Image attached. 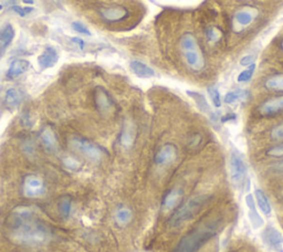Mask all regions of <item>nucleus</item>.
<instances>
[{"mask_svg":"<svg viewBox=\"0 0 283 252\" xmlns=\"http://www.w3.org/2000/svg\"><path fill=\"white\" fill-rule=\"evenodd\" d=\"M133 216H134V214H133L131 208L126 206H120L115 210L114 220L119 227H125L132 221Z\"/></svg>","mask_w":283,"mask_h":252,"instance_id":"nucleus-24","label":"nucleus"},{"mask_svg":"<svg viewBox=\"0 0 283 252\" xmlns=\"http://www.w3.org/2000/svg\"><path fill=\"white\" fill-rule=\"evenodd\" d=\"M184 198V191L180 188H173L165 194L162 201V209L164 211H172L177 208Z\"/></svg>","mask_w":283,"mask_h":252,"instance_id":"nucleus-14","label":"nucleus"},{"mask_svg":"<svg viewBox=\"0 0 283 252\" xmlns=\"http://www.w3.org/2000/svg\"><path fill=\"white\" fill-rule=\"evenodd\" d=\"M24 3L27 5H33L35 3V0H24Z\"/></svg>","mask_w":283,"mask_h":252,"instance_id":"nucleus-43","label":"nucleus"},{"mask_svg":"<svg viewBox=\"0 0 283 252\" xmlns=\"http://www.w3.org/2000/svg\"><path fill=\"white\" fill-rule=\"evenodd\" d=\"M94 103L101 114H110L114 109V102L110 93L102 87H98L94 90Z\"/></svg>","mask_w":283,"mask_h":252,"instance_id":"nucleus-9","label":"nucleus"},{"mask_svg":"<svg viewBox=\"0 0 283 252\" xmlns=\"http://www.w3.org/2000/svg\"><path fill=\"white\" fill-rule=\"evenodd\" d=\"M72 29L78 32V34L80 35H83V36H91L92 34H91V31L90 29L88 28L87 26H85L84 24L82 23H79V21H73L72 23Z\"/></svg>","mask_w":283,"mask_h":252,"instance_id":"nucleus-31","label":"nucleus"},{"mask_svg":"<svg viewBox=\"0 0 283 252\" xmlns=\"http://www.w3.org/2000/svg\"><path fill=\"white\" fill-rule=\"evenodd\" d=\"M21 123H23V125L26 127H33L35 124V120L29 113H25L21 116Z\"/></svg>","mask_w":283,"mask_h":252,"instance_id":"nucleus-38","label":"nucleus"},{"mask_svg":"<svg viewBox=\"0 0 283 252\" xmlns=\"http://www.w3.org/2000/svg\"><path fill=\"white\" fill-rule=\"evenodd\" d=\"M180 47L183 51V57L187 66L193 71L199 72L204 70L206 62L202 52L198 46V42L193 34L187 32L180 39Z\"/></svg>","mask_w":283,"mask_h":252,"instance_id":"nucleus-4","label":"nucleus"},{"mask_svg":"<svg viewBox=\"0 0 283 252\" xmlns=\"http://www.w3.org/2000/svg\"><path fill=\"white\" fill-rule=\"evenodd\" d=\"M210 198L208 195H198L181 203L168 219V227L177 228L194 219L210 201Z\"/></svg>","mask_w":283,"mask_h":252,"instance_id":"nucleus-3","label":"nucleus"},{"mask_svg":"<svg viewBox=\"0 0 283 252\" xmlns=\"http://www.w3.org/2000/svg\"><path fill=\"white\" fill-rule=\"evenodd\" d=\"M3 8H4V7H3V5H0V12H2Z\"/></svg>","mask_w":283,"mask_h":252,"instance_id":"nucleus-44","label":"nucleus"},{"mask_svg":"<svg viewBox=\"0 0 283 252\" xmlns=\"http://www.w3.org/2000/svg\"><path fill=\"white\" fill-rule=\"evenodd\" d=\"M30 67V62L28 60H25V59H17L15 60L10 68L8 69L7 72V78L10 80L17 79L20 76H23L24 73L27 72V70Z\"/></svg>","mask_w":283,"mask_h":252,"instance_id":"nucleus-20","label":"nucleus"},{"mask_svg":"<svg viewBox=\"0 0 283 252\" xmlns=\"http://www.w3.org/2000/svg\"><path fill=\"white\" fill-rule=\"evenodd\" d=\"M23 191L28 198H39L46 194V185L39 176L28 175L24 179Z\"/></svg>","mask_w":283,"mask_h":252,"instance_id":"nucleus-7","label":"nucleus"},{"mask_svg":"<svg viewBox=\"0 0 283 252\" xmlns=\"http://www.w3.org/2000/svg\"><path fill=\"white\" fill-rule=\"evenodd\" d=\"M254 201L255 205L261 210V212L269 216L272 212V206L268 195L262 189H255L254 190Z\"/></svg>","mask_w":283,"mask_h":252,"instance_id":"nucleus-23","label":"nucleus"},{"mask_svg":"<svg viewBox=\"0 0 283 252\" xmlns=\"http://www.w3.org/2000/svg\"><path fill=\"white\" fill-rule=\"evenodd\" d=\"M264 87L268 90L283 92V74H275L266 79Z\"/></svg>","mask_w":283,"mask_h":252,"instance_id":"nucleus-27","label":"nucleus"},{"mask_svg":"<svg viewBox=\"0 0 283 252\" xmlns=\"http://www.w3.org/2000/svg\"><path fill=\"white\" fill-rule=\"evenodd\" d=\"M201 141H202V137H201L200 134L199 133H195L189 138L188 147H190V148H197L201 144Z\"/></svg>","mask_w":283,"mask_h":252,"instance_id":"nucleus-35","label":"nucleus"},{"mask_svg":"<svg viewBox=\"0 0 283 252\" xmlns=\"http://www.w3.org/2000/svg\"><path fill=\"white\" fill-rule=\"evenodd\" d=\"M8 234L13 242L27 246L44 245L50 242L53 235L50 227L28 207L16 208L10 214Z\"/></svg>","mask_w":283,"mask_h":252,"instance_id":"nucleus-1","label":"nucleus"},{"mask_svg":"<svg viewBox=\"0 0 283 252\" xmlns=\"http://www.w3.org/2000/svg\"><path fill=\"white\" fill-rule=\"evenodd\" d=\"M258 13L255 12L254 9L250 8H244L239 10L236 14H234L233 17V29L237 32L243 30L244 28H247L249 25H251L254 21L255 17H257Z\"/></svg>","mask_w":283,"mask_h":252,"instance_id":"nucleus-11","label":"nucleus"},{"mask_svg":"<svg viewBox=\"0 0 283 252\" xmlns=\"http://www.w3.org/2000/svg\"><path fill=\"white\" fill-rule=\"evenodd\" d=\"M63 165H65L66 167L70 170H79L80 167H81L79 160H77L76 158H73L71 156H67L63 158Z\"/></svg>","mask_w":283,"mask_h":252,"instance_id":"nucleus-32","label":"nucleus"},{"mask_svg":"<svg viewBox=\"0 0 283 252\" xmlns=\"http://www.w3.org/2000/svg\"><path fill=\"white\" fill-rule=\"evenodd\" d=\"M281 49H282V51H283V41L281 42Z\"/></svg>","mask_w":283,"mask_h":252,"instance_id":"nucleus-45","label":"nucleus"},{"mask_svg":"<svg viewBox=\"0 0 283 252\" xmlns=\"http://www.w3.org/2000/svg\"><path fill=\"white\" fill-rule=\"evenodd\" d=\"M261 238L266 246L275 252H283V235L273 226H266L261 233Z\"/></svg>","mask_w":283,"mask_h":252,"instance_id":"nucleus-8","label":"nucleus"},{"mask_svg":"<svg viewBox=\"0 0 283 252\" xmlns=\"http://www.w3.org/2000/svg\"><path fill=\"white\" fill-rule=\"evenodd\" d=\"M130 69L131 71L135 74L136 77L141 79H151L155 77V71L154 70L147 66V64L143 63L141 61H131L130 62Z\"/></svg>","mask_w":283,"mask_h":252,"instance_id":"nucleus-21","label":"nucleus"},{"mask_svg":"<svg viewBox=\"0 0 283 252\" xmlns=\"http://www.w3.org/2000/svg\"><path fill=\"white\" fill-rule=\"evenodd\" d=\"M59 61V53L56 48L48 46L38 57V64L41 70L53 68Z\"/></svg>","mask_w":283,"mask_h":252,"instance_id":"nucleus-16","label":"nucleus"},{"mask_svg":"<svg viewBox=\"0 0 283 252\" xmlns=\"http://www.w3.org/2000/svg\"><path fill=\"white\" fill-rule=\"evenodd\" d=\"M23 99H24L23 93H21L19 90L12 88L7 90L6 94H5V104H6V106L10 110L17 109V107L21 104V102H23Z\"/></svg>","mask_w":283,"mask_h":252,"instance_id":"nucleus-25","label":"nucleus"},{"mask_svg":"<svg viewBox=\"0 0 283 252\" xmlns=\"http://www.w3.org/2000/svg\"><path fill=\"white\" fill-rule=\"evenodd\" d=\"M206 38L209 42H216L220 38V32L215 27H209L206 29Z\"/></svg>","mask_w":283,"mask_h":252,"instance_id":"nucleus-33","label":"nucleus"},{"mask_svg":"<svg viewBox=\"0 0 283 252\" xmlns=\"http://www.w3.org/2000/svg\"><path fill=\"white\" fill-rule=\"evenodd\" d=\"M207 92H208V95H209L213 106L219 109V107L221 106L222 102H221V95H220V92H219L218 88L215 87V85H210V87L207 88Z\"/></svg>","mask_w":283,"mask_h":252,"instance_id":"nucleus-30","label":"nucleus"},{"mask_svg":"<svg viewBox=\"0 0 283 252\" xmlns=\"http://www.w3.org/2000/svg\"><path fill=\"white\" fill-rule=\"evenodd\" d=\"M40 139L44 145L49 152H57L59 149V141L56 132L50 126L42 128L40 133Z\"/></svg>","mask_w":283,"mask_h":252,"instance_id":"nucleus-17","label":"nucleus"},{"mask_svg":"<svg viewBox=\"0 0 283 252\" xmlns=\"http://www.w3.org/2000/svg\"><path fill=\"white\" fill-rule=\"evenodd\" d=\"M16 32L13 25L7 24L5 25L4 28L0 30V57H3L6 52L7 48L12 45V42L15 39Z\"/></svg>","mask_w":283,"mask_h":252,"instance_id":"nucleus-19","label":"nucleus"},{"mask_svg":"<svg viewBox=\"0 0 283 252\" xmlns=\"http://www.w3.org/2000/svg\"><path fill=\"white\" fill-rule=\"evenodd\" d=\"M129 15V10L120 6L105 7L100 10L101 18L108 21V23H119V21L126 19Z\"/></svg>","mask_w":283,"mask_h":252,"instance_id":"nucleus-12","label":"nucleus"},{"mask_svg":"<svg viewBox=\"0 0 283 252\" xmlns=\"http://www.w3.org/2000/svg\"><path fill=\"white\" fill-rule=\"evenodd\" d=\"M13 10L18 14L20 17H26L27 15L33 13L34 12V7H20V6H14Z\"/></svg>","mask_w":283,"mask_h":252,"instance_id":"nucleus-37","label":"nucleus"},{"mask_svg":"<svg viewBox=\"0 0 283 252\" xmlns=\"http://www.w3.org/2000/svg\"><path fill=\"white\" fill-rule=\"evenodd\" d=\"M254 56H252V55H249V56H244L241 60H240V64H241V66H243V67H249V66H251V64L252 63H254L253 61H254Z\"/></svg>","mask_w":283,"mask_h":252,"instance_id":"nucleus-39","label":"nucleus"},{"mask_svg":"<svg viewBox=\"0 0 283 252\" xmlns=\"http://www.w3.org/2000/svg\"><path fill=\"white\" fill-rule=\"evenodd\" d=\"M259 113L262 116H271L283 112V96H274L265 100L259 106Z\"/></svg>","mask_w":283,"mask_h":252,"instance_id":"nucleus-13","label":"nucleus"},{"mask_svg":"<svg viewBox=\"0 0 283 252\" xmlns=\"http://www.w3.org/2000/svg\"><path fill=\"white\" fill-rule=\"evenodd\" d=\"M250 98V92L245 89H236L232 91H229L228 93H226L223 101H225L226 104L232 105L240 103V102L247 101Z\"/></svg>","mask_w":283,"mask_h":252,"instance_id":"nucleus-22","label":"nucleus"},{"mask_svg":"<svg viewBox=\"0 0 283 252\" xmlns=\"http://www.w3.org/2000/svg\"><path fill=\"white\" fill-rule=\"evenodd\" d=\"M233 120H236V115H234L233 113H231V114H227L226 116H223L222 119H221V122H222V123H225V122L233 121Z\"/></svg>","mask_w":283,"mask_h":252,"instance_id":"nucleus-42","label":"nucleus"},{"mask_svg":"<svg viewBox=\"0 0 283 252\" xmlns=\"http://www.w3.org/2000/svg\"><path fill=\"white\" fill-rule=\"evenodd\" d=\"M69 143L73 151L94 163L101 162L108 154L103 147L83 137H72Z\"/></svg>","mask_w":283,"mask_h":252,"instance_id":"nucleus-5","label":"nucleus"},{"mask_svg":"<svg viewBox=\"0 0 283 252\" xmlns=\"http://www.w3.org/2000/svg\"><path fill=\"white\" fill-rule=\"evenodd\" d=\"M187 94H188L191 99L195 101V103L197 104V106L199 107V110L201 112H204V113L210 115L212 119L215 117V113H212V111L210 109L209 104H208V102L206 100V98L201 93L198 92H195V91H187Z\"/></svg>","mask_w":283,"mask_h":252,"instance_id":"nucleus-26","label":"nucleus"},{"mask_svg":"<svg viewBox=\"0 0 283 252\" xmlns=\"http://www.w3.org/2000/svg\"><path fill=\"white\" fill-rule=\"evenodd\" d=\"M136 139V128L132 121L125 120L120 134V143L124 148H131Z\"/></svg>","mask_w":283,"mask_h":252,"instance_id":"nucleus-15","label":"nucleus"},{"mask_svg":"<svg viewBox=\"0 0 283 252\" xmlns=\"http://www.w3.org/2000/svg\"><path fill=\"white\" fill-rule=\"evenodd\" d=\"M229 169H230V178L232 184L236 187L241 186L248 173L247 163H245L241 153H239L238 151L231 152L230 157H229Z\"/></svg>","mask_w":283,"mask_h":252,"instance_id":"nucleus-6","label":"nucleus"},{"mask_svg":"<svg viewBox=\"0 0 283 252\" xmlns=\"http://www.w3.org/2000/svg\"><path fill=\"white\" fill-rule=\"evenodd\" d=\"M255 68H257V66H255V63H252V64H251V66L247 67V69L242 70V71L238 74L237 81L239 83H247V82H249L250 80L252 79V77H253V74L255 72Z\"/></svg>","mask_w":283,"mask_h":252,"instance_id":"nucleus-28","label":"nucleus"},{"mask_svg":"<svg viewBox=\"0 0 283 252\" xmlns=\"http://www.w3.org/2000/svg\"><path fill=\"white\" fill-rule=\"evenodd\" d=\"M271 169L274 171V173H277V174H283V159L280 160V162H277L275 163L273 166H272Z\"/></svg>","mask_w":283,"mask_h":252,"instance_id":"nucleus-41","label":"nucleus"},{"mask_svg":"<svg viewBox=\"0 0 283 252\" xmlns=\"http://www.w3.org/2000/svg\"><path fill=\"white\" fill-rule=\"evenodd\" d=\"M222 224L221 218H209L190 229L178 241L173 252H198L208 241L218 233Z\"/></svg>","mask_w":283,"mask_h":252,"instance_id":"nucleus-2","label":"nucleus"},{"mask_svg":"<svg viewBox=\"0 0 283 252\" xmlns=\"http://www.w3.org/2000/svg\"><path fill=\"white\" fill-rule=\"evenodd\" d=\"M59 210L63 217H69L72 211V199L70 197H63L59 201Z\"/></svg>","mask_w":283,"mask_h":252,"instance_id":"nucleus-29","label":"nucleus"},{"mask_svg":"<svg viewBox=\"0 0 283 252\" xmlns=\"http://www.w3.org/2000/svg\"><path fill=\"white\" fill-rule=\"evenodd\" d=\"M270 135L273 139H283V122L272 128Z\"/></svg>","mask_w":283,"mask_h":252,"instance_id":"nucleus-36","label":"nucleus"},{"mask_svg":"<svg viewBox=\"0 0 283 252\" xmlns=\"http://www.w3.org/2000/svg\"><path fill=\"white\" fill-rule=\"evenodd\" d=\"M245 203H247L248 207V217L249 220L252 224L254 229H258L260 227L263 226V219L260 217V214L257 210V205H255L254 201V197L252 196V194H249L245 196Z\"/></svg>","mask_w":283,"mask_h":252,"instance_id":"nucleus-18","label":"nucleus"},{"mask_svg":"<svg viewBox=\"0 0 283 252\" xmlns=\"http://www.w3.org/2000/svg\"><path fill=\"white\" fill-rule=\"evenodd\" d=\"M71 42L74 46H77L81 51L84 50L85 42L81 38H79V37H73V38H71Z\"/></svg>","mask_w":283,"mask_h":252,"instance_id":"nucleus-40","label":"nucleus"},{"mask_svg":"<svg viewBox=\"0 0 283 252\" xmlns=\"http://www.w3.org/2000/svg\"><path fill=\"white\" fill-rule=\"evenodd\" d=\"M266 155L271 157H283V143L270 147L266 151Z\"/></svg>","mask_w":283,"mask_h":252,"instance_id":"nucleus-34","label":"nucleus"},{"mask_svg":"<svg viewBox=\"0 0 283 252\" xmlns=\"http://www.w3.org/2000/svg\"><path fill=\"white\" fill-rule=\"evenodd\" d=\"M178 156V149L174 144L167 143L163 145L158 151L155 153L154 163L157 166H165L175 162Z\"/></svg>","mask_w":283,"mask_h":252,"instance_id":"nucleus-10","label":"nucleus"}]
</instances>
